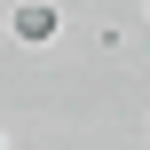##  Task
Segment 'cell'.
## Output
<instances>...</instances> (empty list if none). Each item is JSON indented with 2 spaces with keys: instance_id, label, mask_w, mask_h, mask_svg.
<instances>
[{
  "instance_id": "1",
  "label": "cell",
  "mask_w": 150,
  "mask_h": 150,
  "mask_svg": "<svg viewBox=\"0 0 150 150\" xmlns=\"http://www.w3.org/2000/svg\"><path fill=\"white\" fill-rule=\"evenodd\" d=\"M8 32H16V47H47V40L63 32V16H55L47 0H16V8H8Z\"/></svg>"
},
{
  "instance_id": "2",
  "label": "cell",
  "mask_w": 150,
  "mask_h": 150,
  "mask_svg": "<svg viewBox=\"0 0 150 150\" xmlns=\"http://www.w3.org/2000/svg\"><path fill=\"white\" fill-rule=\"evenodd\" d=\"M142 16H150V0H142Z\"/></svg>"
}]
</instances>
